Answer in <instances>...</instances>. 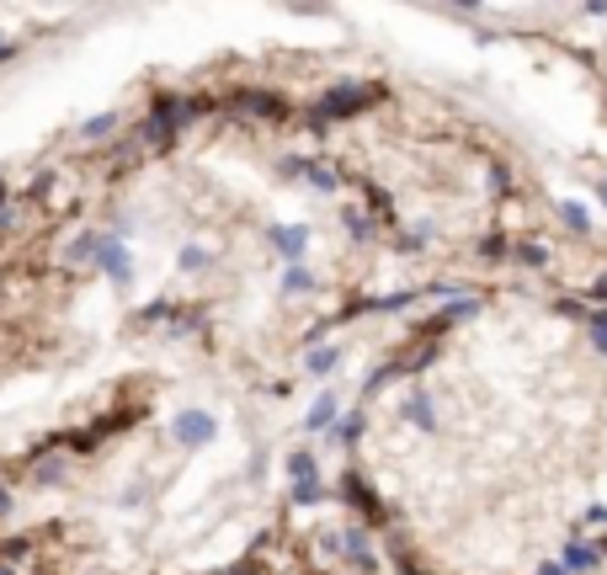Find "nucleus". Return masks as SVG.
I'll list each match as a JSON object with an SVG mask.
<instances>
[{
    "label": "nucleus",
    "instance_id": "obj_1",
    "mask_svg": "<svg viewBox=\"0 0 607 575\" xmlns=\"http://www.w3.org/2000/svg\"><path fill=\"white\" fill-rule=\"evenodd\" d=\"M96 272H101L107 283L128 288V283H133V251H128L117 235H101V245H96Z\"/></svg>",
    "mask_w": 607,
    "mask_h": 575
},
{
    "label": "nucleus",
    "instance_id": "obj_2",
    "mask_svg": "<svg viewBox=\"0 0 607 575\" xmlns=\"http://www.w3.org/2000/svg\"><path fill=\"white\" fill-rule=\"evenodd\" d=\"M213 437H219V427H213L208 411H181V416L171 421V443L187 448V453H192V448H208Z\"/></svg>",
    "mask_w": 607,
    "mask_h": 575
},
{
    "label": "nucleus",
    "instance_id": "obj_3",
    "mask_svg": "<svg viewBox=\"0 0 607 575\" xmlns=\"http://www.w3.org/2000/svg\"><path fill=\"white\" fill-rule=\"evenodd\" d=\"M96 245H101V235H96V229H80V235L64 240L59 261H64V267H96Z\"/></svg>",
    "mask_w": 607,
    "mask_h": 575
},
{
    "label": "nucleus",
    "instance_id": "obj_4",
    "mask_svg": "<svg viewBox=\"0 0 607 575\" xmlns=\"http://www.w3.org/2000/svg\"><path fill=\"white\" fill-rule=\"evenodd\" d=\"M117 123H123L117 112H96V117H85V123L75 128V139H80V144H101V139L117 133Z\"/></svg>",
    "mask_w": 607,
    "mask_h": 575
},
{
    "label": "nucleus",
    "instance_id": "obj_5",
    "mask_svg": "<svg viewBox=\"0 0 607 575\" xmlns=\"http://www.w3.org/2000/svg\"><path fill=\"white\" fill-rule=\"evenodd\" d=\"M69 480V469H64V459H43V464H32V485H64Z\"/></svg>",
    "mask_w": 607,
    "mask_h": 575
},
{
    "label": "nucleus",
    "instance_id": "obj_6",
    "mask_svg": "<svg viewBox=\"0 0 607 575\" xmlns=\"http://www.w3.org/2000/svg\"><path fill=\"white\" fill-rule=\"evenodd\" d=\"M32 555V539H0V565L11 571V565H21Z\"/></svg>",
    "mask_w": 607,
    "mask_h": 575
},
{
    "label": "nucleus",
    "instance_id": "obj_7",
    "mask_svg": "<svg viewBox=\"0 0 607 575\" xmlns=\"http://www.w3.org/2000/svg\"><path fill=\"white\" fill-rule=\"evenodd\" d=\"M176 267H181V272H203V267H208V245H181Z\"/></svg>",
    "mask_w": 607,
    "mask_h": 575
},
{
    "label": "nucleus",
    "instance_id": "obj_8",
    "mask_svg": "<svg viewBox=\"0 0 607 575\" xmlns=\"http://www.w3.org/2000/svg\"><path fill=\"white\" fill-rule=\"evenodd\" d=\"M11 512H16V496H11V485H0V523H5Z\"/></svg>",
    "mask_w": 607,
    "mask_h": 575
},
{
    "label": "nucleus",
    "instance_id": "obj_9",
    "mask_svg": "<svg viewBox=\"0 0 607 575\" xmlns=\"http://www.w3.org/2000/svg\"><path fill=\"white\" fill-rule=\"evenodd\" d=\"M16 48H21L16 37H0V64H5V59H16Z\"/></svg>",
    "mask_w": 607,
    "mask_h": 575
},
{
    "label": "nucleus",
    "instance_id": "obj_10",
    "mask_svg": "<svg viewBox=\"0 0 607 575\" xmlns=\"http://www.w3.org/2000/svg\"><path fill=\"white\" fill-rule=\"evenodd\" d=\"M0 575H16V571H5V565H0Z\"/></svg>",
    "mask_w": 607,
    "mask_h": 575
}]
</instances>
